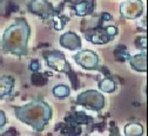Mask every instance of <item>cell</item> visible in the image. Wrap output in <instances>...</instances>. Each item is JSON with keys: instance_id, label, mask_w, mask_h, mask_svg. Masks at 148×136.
<instances>
[{"instance_id": "obj_1", "label": "cell", "mask_w": 148, "mask_h": 136, "mask_svg": "<svg viewBox=\"0 0 148 136\" xmlns=\"http://www.w3.org/2000/svg\"><path fill=\"white\" fill-rule=\"evenodd\" d=\"M31 38V27L25 18H15L13 23L5 29L1 39L3 53L15 56L28 55V40Z\"/></svg>"}, {"instance_id": "obj_2", "label": "cell", "mask_w": 148, "mask_h": 136, "mask_svg": "<svg viewBox=\"0 0 148 136\" xmlns=\"http://www.w3.org/2000/svg\"><path fill=\"white\" fill-rule=\"evenodd\" d=\"M13 111L18 120L29 126L34 131H42L53 115L52 107L41 99H35L20 107L14 106Z\"/></svg>"}, {"instance_id": "obj_3", "label": "cell", "mask_w": 148, "mask_h": 136, "mask_svg": "<svg viewBox=\"0 0 148 136\" xmlns=\"http://www.w3.org/2000/svg\"><path fill=\"white\" fill-rule=\"evenodd\" d=\"M44 57H45V60H46L47 66L51 69H53L55 72H59V73L66 74L69 77V79L72 80L73 88L74 89H78L79 88V82H78V79H77V75L73 73L69 62H67L65 55L61 52H59V51L45 52L44 53Z\"/></svg>"}, {"instance_id": "obj_4", "label": "cell", "mask_w": 148, "mask_h": 136, "mask_svg": "<svg viewBox=\"0 0 148 136\" xmlns=\"http://www.w3.org/2000/svg\"><path fill=\"white\" fill-rule=\"evenodd\" d=\"M77 103L86 109L100 111L106 105V99L102 93L95 89H88L80 93L77 98Z\"/></svg>"}, {"instance_id": "obj_5", "label": "cell", "mask_w": 148, "mask_h": 136, "mask_svg": "<svg viewBox=\"0 0 148 136\" xmlns=\"http://www.w3.org/2000/svg\"><path fill=\"white\" fill-rule=\"evenodd\" d=\"M116 35H118V27L110 25V26L99 27V28L92 29L89 32H86L85 38L87 41H90L92 44L103 45V44L112 41Z\"/></svg>"}, {"instance_id": "obj_6", "label": "cell", "mask_w": 148, "mask_h": 136, "mask_svg": "<svg viewBox=\"0 0 148 136\" xmlns=\"http://www.w3.org/2000/svg\"><path fill=\"white\" fill-rule=\"evenodd\" d=\"M27 10L42 20H48L58 14V11L48 0H29L27 3Z\"/></svg>"}, {"instance_id": "obj_7", "label": "cell", "mask_w": 148, "mask_h": 136, "mask_svg": "<svg viewBox=\"0 0 148 136\" xmlns=\"http://www.w3.org/2000/svg\"><path fill=\"white\" fill-rule=\"evenodd\" d=\"M73 59L80 67L86 70H98L100 65V57L99 55L90 49L80 51L77 54L73 55Z\"/></svg>"}, {"instance_id": "obj_8", "label": "cell", "mask_w": 148, "mask_h": 136, "mask_svg": "<svg viewBox=\"0 0 148 136\" xmlns=\"http://www.w3.org/2000/svg\"><path fill=\"white\" fill-rule=\"evenodd\" d=\"M120 14L125 19L134 20L143 14L142 0H126L120 5Z\"/></svg>"}, {"instance_id": "obj_9", "label": "cell", "mask_w": 148, "mask_h": 136, "mask_svg": "<svg viewBox=\"0 0 148 136\" xmlns=\"http://www.w3.org/2000/svg\"><path fill=\"white\" fill-rule=\"evenodd\" d=\"M60 46L68 51H79L82 46L81 44V38L74 32H66L60 35L59 38Z\"/></svg>"}, {"instance_id": "obj_10", "label": "cell", "mask_w": 148, "mask_h": 136, "mask_svg": "<svg viewBox=\"0 0 148 136\" xmlns=\"http://www.w3.org/2000/svg\"><path fill=\"white\" fill-rule=\"evenodd\" d=\"M129 65H131L132 69L135 72L140 73H146L147 72V53L146 51H141V53L129 56Z\"/></svg>"}, {"instance_id": "obj_11", "label": "cell", "mask_w": 148, "mask_h": 136, "mask_svg": "<svg viewBox=\"0 0 148 136\" xmlns=\"http://www.w3.org/2000/svg\"><path fill=\"white\" fill-rule=\"evenodd\" d=\"M14 86H15V80L13 76L11 75L0 76V100L11 95Z\"/></svg>"}, {"instance_id": "obj_12", "label": "cell", "mask_w": 148, "mask_h": 136, "mask_svg": "<svg viewBox=\"0 0 148 136\" xmlns=\"http://www.w3.org/2000/svg\"><path fill=\"white\" fill-rule=\"evenodd\" d=\"M95 8V1L94 0H81L79 4L74 6V11H75L77 15L79 16H86L93 13Z\"/></svg>"}, {"instance_id": "obj_13", "label": "cell", "mask_w": 148, "mask_h": 136, "mask_svg": "<svg viewBox=\"0 0 148 136\" xmlns=\"http://www.w3.org/2000/svg\"><path fill=\"white\" fill-rule=\"evenodd\" d=\"M142 134H143V127L138 122H131L125 126L126 136H141Z\"/></svg>"}, {"instance_id": "obj_14", "label": "cell", "mask_w": 148, "mask_h": 136, "mask_svg": "<svg viewBox=\"0 0 148 136\" xmlns=\"http://www.w3.org/2000/svg\"><path fill=\"white\" fill-rule=\"evenodd\" d=\"M52 93H53V95L55 96V98L65 99V98H67V96L71 95V88L67 85H57L53 88Z\"/></svg>"}, {"instance_id": "obj_15", "label": "cell", "mask_w": 148, "mask_h": 136, "mask_svg": "<svg viewBox=\"0 0 148 136\" xmlns=\"http://www.w3.org/2000/svg\"><path fill=\"white\" fill-rule=\"evenodd\" d=\"M99 89L105 92V93H113V92L116 90V83H115L114 80L108 79V77H107V79H103V80L100 81Z\"/></svg>"}, {"instance_id": "obj_16", "label": "cell", "mask_w": 148, "mask_h": 136, "mask_svg": "<svg viewBox=\"0 0 148 136\" xmlns=\"http://www.w3.org/2000/svg\"><path fill=\"white\" fill-rule=\"evenodd\" d=\"M146 42H147L146 35H141V36H138V38L135 39L134 46H135L138 49H140V51H146V47H147Z\"/></svg>"}, {"instance_id": "obj_17", "label": "cell", "mask_w": 148, "mask_h": 136, "mask_svg": "<svg viewBox=\"0 0 148 136\" xmlns=\"http://www.w3.org/2000/svg\"><path fill=\"white\" fill-rule=\"evenodd\" d=\"M7 123V118H6V114L5 111L0 110V129H3Z\"/></svg>"}, {"instance_id": "obj_18", "label": "cell", "mask_w": 148, "mask_h": 136, "mask_svg": "<svg viewBox=\"0 0 148 136\" xmlns=\"http://www.w3.org/2000/svg\"><path fill=\"white\" fill-rule=\"evenodd\" d=\"M29 68L32 72H39L40 70V64L38 60H32L31 61V65H29Z\"/></svg>"}, {"instance_id": "obj_19", "label": "cell", "mask_w": 148, "mask_h": 136, "mask_svg": "<svg viewBox=\"0 0 148 136\" xmlns=\"http://www.w3.org/2000/svg\"><path fill=\"white\" fill-rule=\"evenodd\" d=\"M0 3H1V0H0Z\"/></svg>"}]
</instances>
